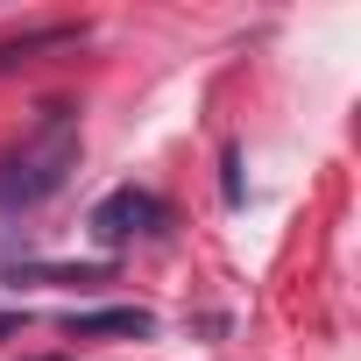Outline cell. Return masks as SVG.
<instances>
[{"label":"cell","mask_w":361,"mask_h":361,"mask_svg":"<svg viewBox=\"0 0 361 361\" xmlns=\"http://www.w3.org/2000/svg\"><path fill=\"white\" fill-rule=\"evenodd\" d=\"M78 149H85L78 114H71V106H43L36 128L22 135V149L0 156V213H29V206L57 199L64 177L78 170Z\"/></svg>","instance_id":"obj_1"},{"label":"cell","mask_w":361,"mask_h":361,"mask_svg":"<svg viewBox=\"0 0 361 361\" xmlns=\"http://www.w3.org/2000/svg\"><path fill=\"white\" fill-rule=\"evenodd\" d=\"M163 199L156 192H135V185H121V192H106L99 206H92V234L106 241V248H121V241H135V234H163Z\"/></svg>","instance_id":"obj_2"},{"label":"cell","mask_w":361,"mask_h":361,"mask_svg":"<svg viewBox=\"0 0 361 361\" xmlns=\"http://www.w3.org/2000/svg\"><path fill=\"white\" fill-rule=\"evenodd\" d=\"M64 333H71V340H149V333H156V312H142V305L71 312V319H64Z\"/></svg>","instance_id":"obj_3"},{"label":"cell","mask_w":361,"mask_h":361,"mask_svg":"<svg viewBox=\"0 0 361 361\" xmlns=\"http://www.w3.org/2000/svg\"><path fill=\"white\" fill-rule=\"evenodd\" d=\"M22 276H43V283H106L114 269L106 262H78V269L71 262H43V269H22Z\"/></svg>","instance_id":"obj_4"},{"label":"cell","mask_w":361,"mask_h":361,"mask_svg":"<svg viewBox=\"0 0 361 361\" xmlns=\"http://www.w3.org/2000/svg\"><path fill=\"white\" fill-rule=\"evenodd\" d=\"M22 326H29V312H0V340H15Z\"/></svg>","instance_id":"obj_5"}]
</instances>
